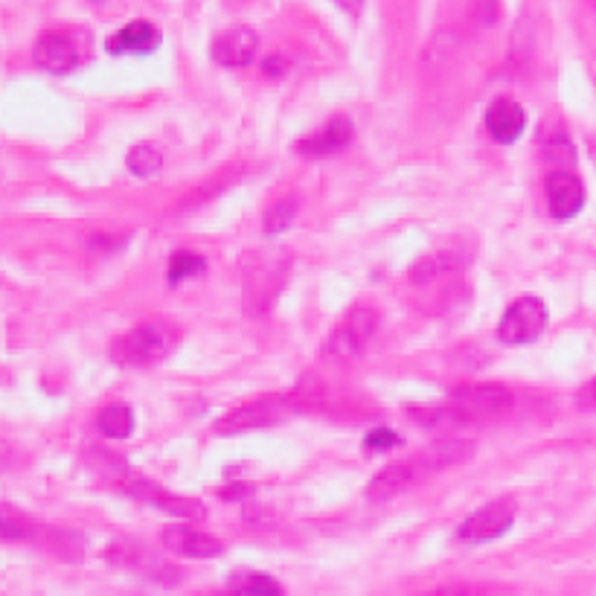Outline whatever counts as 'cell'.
I'll list each match as a JSON object with an SVG mask.
<instances>
[{
    "mask_svg": "<svg viewBox=\"0 0 596 596\" xmlns=\"http://www.w3.org/2000/svg\"><path fill=\"white\" fill-rule=\"evenodd\" d=\"M364 445H367V451H390L393 445H401V437L390 428H373L364 437Z\"/></svg>",
    "mask_w": 596,
    "mask_h": 596,
    "instance_id": "obj_28",
    "label": "cell"
},
{
    "mask_svg": "<svg viewBox=\"0 0 596 596\" xmlns=\"http://www.w3.org/2000/svg\"><path fill=\"white\" fill-rule=\"evenodd\" d=\"M90 463H93V468H97L102 477H111V481H120L125 483L129 481V463H125L120 454H114V451H102V449H93L90 451Z\"/></svg>",
    "mask_w": 596,
    "mask_h": 596,
    "instance_id": "obj_25",
    "label": "cell"
},
{
    "mask_svg": "<svg viewBox=\"0 0 596 596\" xmlns=\"http://www.w3.org/2000/svg\"><path fill=\"white\" fill-rule=\"evenodd\" d=\"M233 596H242V594H233Z\"/></svg>",
    "mask_w": 596,
    "mask_h": 596,
    "instance_id": "obj_35",
    "label": "cell"
},
{
    "mask_svg": "<svg viewBox=\"0 0 596 596\" xmlns=\"http://www.w3.org/2000/svg\"><path fill=\"white\" fill-rule=\"evenodd\" d=\"M35 65L47 70L53 76H65L70 74L79 62V53H76L74 42L62 33H44L35 44Z\"/></svg>",
    "mask_w": 596,
    "mask_h": 596,
    "instance_id": "obj_17",
    "label": "cell"
},
{
    "mask_svg": "<svg viewBox=\"0 0 596 596\" xmlns=\"http://www.w3.org/2000/svg\"><path fill=\"white\" fill-rule=\"evenodd\" d=\"M125 492H129L131 498L146 500L152 507L164 509V512L175 515V518H184V521H201V518H207V507L201 500L166 492L152 481H125Z\"/></svg>",
    "mask_w": 596,
    "mask_h": 596,
    "instance_id": "obj_10",
    "label": "cell"
},
{
    "mask_svg": "<svg viewBox=\"0 0 596 596\" xmlns=\"http://www.w3.org/2000/svg\"><path fill=\"white\" fill-rule=\"evenodd\" d=\"M161 541H164V548L169 553L184 555V559H216V555L224 553V544L216 536H207V532L187 527V523H169V527H164Z\"/></svg>",
    "mask_w": 596,
    "mask_h": 596,
    "instance_id": "obj_11",
    "label": "cell"
},
{
    "mask_svg": "<svg viewBox=\"0 0 596 596\" xmlns=\"http://www.w3.org/2000/svg\"><path fill=\"white\" fill-rule=\"evenodd\" d=\"M125 166L131 169V175H137V178H152L161 172L164 166V157L157 152L152 143H137V146L131 148L129 157H125Z\"/></svg>",
    "mask_w": 596,
    "mask_h": 596,
    "instance_id": "obj_22",
    "label": "cell"
},
{
    "mask_svg": "<svg viewBox=\"0 0 596 596\" xmlns=\"http://www.w3.org/2000/svg\"><path fill=\"white\" fill-rule=\"evenodd\" d=\"M172 350V332L164 323H143V327L125 332L111 346V358L123 367H148Z\"/></svg>",
    "mask_w": 596,
    "mask_h": 596,
    "instance_id": "obj_4",
    "label": "cell"
},
{
    "mask_svg": "<svg viewBox=\"0 0 596 596\" xmlns=\"http://www.w3.org/2000/svg\"><path fill=\"white\" fill-rule=\"evenodd\" d=\"M468 265V254L463 251H437V254L426 256V260H419L410 271V279L419 283V286H426V283H433L442 274H451V271H460Z\"/></svg>",
    "mask_w": 596,
    "mask_h": 596,
    "instance_id": "obj_18",
    "label": "cell"
},
{
    "mask_svg": "<svg viewBox=\"0 0 596 596\" xmlns=\"http://www.w3.org/2000/svg\"><path fill=\"white\" fill-rule=\"evenodd\" d=\"M291 399L286 396H260L254 401H245L242 408L230 410L216 422V433L221 437H236V433L256 431V428H271L288 419L291 413Z\"/></svg>",
    "mask_w": 596,
    "mask_h": 596,
    "instance_id": "obj_5",
    "label": "cell"
},
{
    "mask_svg": "<svg viewBox=\"0 0 596 596\" xmlns=\"http://www.w3.org/2000/svg\"><path fill=\"white\" fill-rule=\"evenodd\" d=\"M515 512H518V504L509 495L492 500L486 507L474 509L466 521L460 523L457 539L466 541V544H486V541L500 539L515 523Z\"/></svg>",
    "mask_w": 596,
    "mask_h": 596,
    "instance_id": "obj_7",
    "label": "cell"
},
{
    "mask_svg": "<svg viewBox=\"0 0 596 596\" xmlns=\"http://www.w3.org/2000/svg\"><path fill=\"white\" fill-rule=\"evenodd\" d=\"M548 189V207L555 219H573L585 207V184L573 172L555 169L544 180Z\"/></svg>",
    "mask_w": 596,
    "mask_h": 596,
    "instance_id": "obj_12",
    "label": "cell"
},
{
    "mask_svg": "<svg viewBox=\"0 0 596 596\" xmlns=\"http://www.w3.org/2000/svg\"><path fill=\"white\" fill-rule=\"evenodd\" d=\"M97 426L108 440H129L134 431V413L125 405H108L106 410H99Z\"/></svg>",
    "mask_w": 596,
    "mask_h": 596,
    "instance_id": "obj_19",
    "label": "cell"
},
{
    "mask_svg": "<svg viewBox=\"0 0 596 596\" xmlns=\"http://www.w3.org/2000/svg\"><path fill=\"white\" fill-rule=\"evenodd\" d=\"M515 408V396L504 384H463L457 390H451L445 408L440 410H413V417L422 419L428 428L440 422H492V419L507 417Z\"/></svg>",
    "mask_w": 596,
    "mask_h": 596,
    "instance_id": "obj_2",
    "label": "cell"
},
{
    "mask_svg": "<svg viewBox=\"0 0 596 596\" xmlns=\"http://www.w3.org/2000/svg\"><path fill=\"white\" fill-rule=\"evenodd\" d=\"M254 483H230V486H224V489H219V495L224 500H245L254 495Z\"/></svg>",
    "mask_w": 596,
    "mask_h": 596,
    "instance_id": "obj_29",
    "label": "cell"
},
{
    "mask_svg": "<svg viewBox=\"0 0 596 596\" xmlns=\"http://www.w3.org/2000/svg\"><path fill=\"white\" fill-rule=\"evenodd\" d=\"M426 596H468L466 588H460V585H445V588L428 591Z\"/></svg>",
    "mask_w": 596,
    "mask_h": 596,
    "instance_id": "obj_32",
    "label": "cell"
},
{
    "mask_svg": "<svg viewBox=\"0 0 596 596\" xmlns=\"http://www.w3.org/2000/svg\"><path fill=\"white\" fill-rule=\"evenodd\" d=\"M541 152H544L550 164H555V169H571V166L576 164V148H573L571 137H567L564 131H555L553 137L544 140Z\"/></svg>",
    "mask_w": 596,
    "mask_h": 596,
    "instance_id": "obj_23",
    "label": "cell"
},
{
    "mask_svg": "<svg viewBox=\"0 0 596 596\" xmlns=\"http://www.w3.org/2000/svg\"><path fill=\"white\" fill-rule=\"evenodd\" d=\"M576 408L596 410V378H591L588 384H582L580 393H576Z\"/></svg>",
    "mask_w": 596,
    "mask_h": 596,
    "instance_id": "obj_30",
    "label": "cell"
},
{
    "mask_svg": "<svg viewBox=\"0 0 596 596\" xmlns=\"http://www.w3.org/2000/svg\"><path fill=\"white\" fill-rule=\"evenodd\" d=\"M338 7L343 12H350V15H361V9H364V0H338Z\"/></svg>",
    "mask_w": 596,
    "mask_h": 596,
    "instance_id": "obj_33",
    "label": "cell"
},
{
    "mask_svg": "<svg viewBox=\"0 0 596 596\" xmlns=\"http://www.w3.org/2000/svg\"><path fill=\"white\" fill-rule=\"evenodd\" d=\"M236 594L242 596H283L277 580H271L265 573H245L236 580Z\"/></svg>",
    "mask_w": 596,
    "mask_h": 596,
    "instance_id": "obj_26",
    "label": "cell"
},
{
    "mask_svg": "<svg viewBox=\"0 0 596 596\" xmlns=\"http://www.w3.org/2000/svg\"><path fill=\"white\" fill-rule=\"evenodd\" d=\"M260 38L247 26H230L213 38V58L221 67H247L256 58Z\"/></svg>",
    "mask_w": 596,
    "mask_h": 596,
    "instance_id": "obj_14",
    "label": "cell"
},
{
    "mask_svg": "<svg viewBox=\"0 0 596 596\" xmlns=\"http://www.w3.org/2000/svg\"><path fill=\"white\" fill-rule=\"evenodd\" d=\"M378 311L373 306H355L343 327L335 329V335L329 341V352H335L338 358H355L364 343L376 335Z\"/></svg>",
    "mask_w": 596,
    "mask_h": 596,
    "instance_id": "obj_9",
    "label": "cell"
},
{
    "mask_svg": "<svg viewBox=\"0 0 596 596\" xmlns=\"http://www.w3.org/2000/svg\"><path fill=\"white\" fill-rule=\"evenodd\" d=\"M474 454V445L468 440H440L422 449L413 457L396 460L393 466L382 468V472L367 483V498L382 504V500L399 498L408 489L426 483L431 474L445 472L451 466H460L466 463Z\"/></svg>",
    "mask_w": 596,
    "mask_h": 596,
    "instance_id": "obj_1",
    "label": "cell"
},
{
    "mask_svg": "<svg viewBox=\"0 0 596 596\" xmlns=\"http://www.w3.org/2000/svg\"><path fill=\"white\" fill-rule=\"evenodd\" d=\"M49 548L56 550L62 559H67V562H79L85 553V541L79 532L56 530V532H49Z\"/></svg>",
    "mask_w": 596,
    "mask_h": 596,
    "instance_id": "obj_27",
    "label": "cell"
},
{
    "mask_svg": "<svg viewBox=\"0 0 596 596\" xmlns=\"http://www.w3.org/2000/svg\"><path fill=\"white\" fill-rule=\"evenodd\" d=\"M93 3H106V0H93Z\"/></svg>",
    "mask_w": 596,
    "mask_h": 596,
    "instance_id": "obj_34",
    "label": "cell"
},
{
    "mask_svg": "<svg viewBox=\"0 0 596 596\" xmlns=\"http://www.w3.org/2000/svg\"><path fill=\"white\" fill-rule=\"evenodd\" d=\"M35 521L26 512H21L18 507H9V504H0V539L7 541H24L35 536Z\"/></svg>",
    "mask_w": 596,
    "mask_h": 596,
    "instance_id": "obj_20",
    "label": "cell"
},
{
    "mask_svg": "<svg viewBox=\"0 0 596 596\" xmlns=\"http://www.w3.org/2000/svg\"><path fill=\"white\" fill-rule=\"evenodd\" d=\"M486 129H489L492 140H498L504 146L515 143V140L521 137L523 129H527V114H523V108L509 97L495 99L486 111Z\"/></svg>",
    "mask_w": 596,
    "mask_h": 596,
    "instance_id": "obj_16",
    "label": "cell"
},
{
    "mask_svg": "<svg viewBox=\"0 0 596 596\" xmlns=\"http://www.w3.org/2000/svg\"><path fill=\"white\" fill-rule=\"evenodd\" d=\"M106 559L117 567H125L131 573H140L152 582H161V585H172L178 582V571L172 567L169 562H164L161 555L152 553L143 544H134V541H117L106 550Z\"/></svg>",
    "mask_w": 596,
    "mask_h": 596,
    "instance_id": "obj_8",
    "label": "cell"
},
{
    "mask_svg": "<svg viewBox=\"0 0 596 596\" xmlns=\"http://www.w3.org/2000/svg\"><path fill=\"white\" fill-rule=\"evenodd\" d=\"M291 271V254L286 247H256L242 256V302L247 318H260L277 302Z\"/></svg>",
    "mask_w": 596,
    "mask_h": 596,
    "instance_id": "obj_3",
    "label": "cell"
},
{
    "mask_svg": "<svg viewBox=\"0 0 596 596\" xmlns=\"http://www.w3.org/2000/svg\"><path fill=\"white\" fill-rule=\"evenodd\" d=\"M161 47V30L148 21H131L117 35H111L106 42V49L111 56H148Z\"/></svg>",
    "mask_w": 596,
    "mask_h": 596,
    "instance_id": "obj_15",
    "label": "cell"
},
{
    "mask_svg": "<svg viewBox=\"0 0 596 596\" xmlns=\"http://www.w3.org/2000/svg\"><path fill=\"white\" fill-rule=\"evenodd\" d=\"M207 271V260L201 254H192V251H178V254L169 256V271H166V279L169 286H178L184 279H192L198 274Z\"/></svg>",
    "mask_w": 596,
    "mask_h": 596,
    "instance_id": "obj_21",
    "label": "cell"
},
{
    "mask_svg": "<svg viewBox=\"0 0 596 596\" xmlns=\"http://www.w3.org/2000/svg\"><path fill=\"white\" fill-rule=\"evenodd\" d=\"M295 221H297V198H283V201H277V205L265 213V233H268V236H279V233H286Z\"/></svg>",
    "mask_w": 596,
    "mask_h": 596,
    "instance_id": "obj_24",
    "label": "cell"
},
{
    "mask_svg": "<svg viewBox=\"0 0 596 596\" xmlns=\"http://www.w3.org/2000/svg\"><path fill=\"white\" fill-rule=\"evenodd\" d=\"M288 62L283 56H268L265 62H262V70H265V76H283L286 74Z\"/></svg>",
    "mask_w": 596,
    "mask_h": 596,
    "instance_id": "obj_31",
    "label": "cell"
},
{
    "mask_svg": "<svg viewBox=\"0 0 596 596\" xmlns=\"http://www.w3.org/2000/svg\"><path fill=\"white\" fill-rule=\"evenodd\" d=\"M548 327V306L539 297H518L500 318L498 338L509 346H523L532 343Z\"/></svg>",
    "mask_w": 596,
    "mask_h": 596,
    "instance_id": "obj_6",
    "label": "cell"
},
{
    "mask_svg": "<svg viewBox=\"0 0 596 596\" xmlns=\"http://www.w3.org/2000/svg\"><path fill=\"white\" fill-rule=\"evenodd\" d=\"M355 137L350 117H332L323 129L311 131L309 137H302L297 143V155L302 157H332L338 152L350 146Z\"/></svg>",
    "mask_w": 596,
    "mask_h": 596,
    "instance_id": "obj_13",
    "label": "cell"
}]
</instances>
